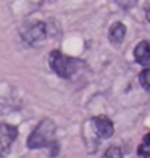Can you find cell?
<instances>
[{"instance_id":"cell-8","label":"cell","mask_w":150,"mask_h":158,"mask_svg":"<svg viewBox=\"0 0 150 158\" xmlns=\"http://www.w3.org/2000/svg\"><path fill=\"white\" fill-rule=\"evenodd\" d=\"M137 153H139L140 158H148L150 156V134H147L144 137V140H142V143L137 148Z\"/></svg>"},{"instance_id":"cell-4","label":"cell","mask_w":150,"mask_h":158,"mask_svg":"<svg viewBox=\"0 0 150 158\" xmlns=\"http://www.w3.org/2000/svg\"><path fill=\"white\" fill-rule=\"evenodd\" d=\"M21 35H23V39L27 42V44H31V45L39 44V42H42L45 39V35H47L45 24L40 23V21H35V23L27 26Z\"/></svg>"},{"instance_id":"cell-7","label":"cell","mask_w":150,"mask_h":158,"mask_svg":"<svg viewBox=\"0 0 150 158\" xmlns=\"http://www.w3.org/2000/svg\"><path fill=\"white\" fill-rule=\"evenodd\" d=\"M124 35H126V26L123 23H115L108 31V37L113 44H121Z\"/></svg>"},{"instance_id":"cell-1","label":"cell","mask_w":150,"mask_h":158,"mask_svg":"<svg viewBox=\"0 0 150 158\" xmlns=\"http://www.w3.org/2000/svg\"><path fill=\"white\" fill-rule=\"evenodd\" d=\"M55 131H56V126L52 119L48 118L42 119L31 132V135L27 137V147L31 150H35V148L55 145Z\"/></svg>"},{"instance_id":"cell-6","label":"cell","mask_w":150,"mask_h":158,"mask_svg":"<svg viewBox=\"0 0 150 158\" xmlns=\"http://www.w3.org/2000/svg\"><path fill=\"white\" fill-rule=\"evenodd\" d=\"M134 60L140 66L150 68V42L148 40H140L137 47L134 48Z\"/></svg>"},{"instance_id":"cell-9","label":"cell","mask_w":150,"mask_h":158,"mask_svg":"<svg viewBox=\"0 0 150 158\" xmlns=\"http://www.w3.org/2000/svg\"><path fill=\"white\" fill-rule=\"evenodd\" d=\"M103 158H123V150L118 145H111L106 148V152L103 153Z\"/></svg>"},{"instance_id":"cell-10","label":"cell","mask_w":150,"mask_h":158,"mask_svg":"<svg viewBox=\"0 0 150 158\" xmlns=\"http://www.w3.org/2000/svg\"><path fill=\"white\" fill-rule=\"evenodd\" d=\"M139 79H140V84L144 85L145 89L150 90V68H145L144 71H142L140 76H139Z\"/></svg>"},{"instance_id":"cell-11","label":"cell","mask_w":150,"mask_h":158,"mask_svg":"<svg viewBox=\"0 0 150 158\" xmlns=\"http://www.w3.org/2000/svg\"><path fill=\"white\" fill-rule=\"evenodd\" d=\"M145 15H147V19L150 21V3L147 5V10H145Z\"/></svg>"},{"instance_id":"cell-5","label":"cell","mask_w":150,"mask_h":158,"mask_svg":"<svg viewBox=\"0 0 150 158\" xmlns=\"http://www.w3.org/2000/svg\"><path fill=\"white\" fill-rule=\"evenodd\" d=\"M94 126H95V134L100 139H110L115 132V126H113L111 119L108 116H103V114L94 118Z\"/></svg>"},{"instance_id":"cell-3","label":"cell","mask_w":150,"mask_h":158,"mask_svg":"<svg viewBox=\"0 0 150 158\" xmlns=\"http://www.w3.org/2000/svg\"><path fill=\"white\" fill-rule=\"evenodd\" d=\"M18 137V129L11 124H0V158L8 155L13 142Z\"/></svg>"},{"instance_id":"cell-2","label":"cell","mask_w":150,"mask_h":158,"mask_svg":"<svg viewBox=\"0 0 150 158\" xmlns=\"http://www.w3.org/2000/svg\"><path fill=\"white\" fill-rule=\"evenodd\" d=\"M48 63H50V68H52L56 74L63 79H69L76 73V60L69 58L65 53H61L60 50H53L48 56Z\"/></svg>"}]
</instances>
